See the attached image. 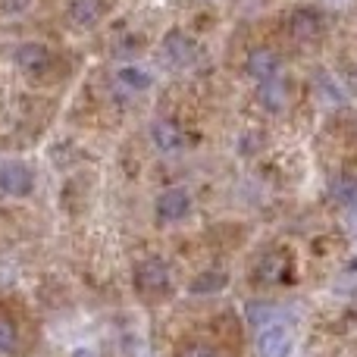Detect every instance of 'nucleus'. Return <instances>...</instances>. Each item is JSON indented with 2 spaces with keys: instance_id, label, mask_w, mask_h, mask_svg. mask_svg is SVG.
<instances>
[{
  "instance_id": "9d476101",
  "label": "nucleus",
  "mask_w": 357,
  "mask_h": 357,
  "mask_svg": "<svg viewBox=\"0 0 357 357\" xmlns=\"http://www.w3.org/2000/svg\"><path fill=\"white\" fill-rule=\"evenodd\" d=\"M291 35L301 38V41H310V38L320 31V16H314V10H298L289 22Z\"/></svg>"
},
{
  "instance_id": "f257e3e1",
  "label": "nucleus",
  "mask_w": 357,
  "mask_h": 357,
  "mask_svg": "<svg viewBox=\"0 0 357 357\" xmlns=\"http://www.w3.org/2000/svg\"><path fill=\"white\" fill-rule=\"evenodd\" d=\"M169 285H173V276H169V266L163 264L160 257H144L135 264L138 295H148V298L169 295Z\"/></svg>"
},
{
  "instance_id": "20e7f679",
  "label": "nucleus",
  "mask_w": 357,
  "mask_h": 357,
  "mask_svg": "<svg viewBox=\"0 0 357 357\" xmlns=\"http://www.w3.org/2000/svg\"><path fill=\"white\" fill-rule=\"evenodd\" d=\"M291 354V333L282 323H270L257 333V357H289Z\"/></svg>"
},
{
  "instance_id": "7ed1b4c3",
  "label": "nucleus",
  "mask_w": 357,
  "mask_h": 357,
  "mask_svg": "<svg viewBox=\"0 0 357 357\" xmlns=\"http://www.w3.org/2000/svg\"><path fill=\"white\" fill-rule=\"evenodd\" d=\"M163 54H167V60L173 63V66L188 69L197 63V44L191 41L182 29H169L167 35H163Z\"/></svg>"
},
{
  "instance_id": "4468645a",
  "label": "nucleus",
  "mask_w": 357,
  "mask_h": 357,
  "mask_svg": "<svg viewBox=\"0 0 357 357\" xmlns=\"http://www.w3.org/2000/svg\"><path fill=\"white\" fill-rule=\"evenodd\" d=\"M333 195H335V201H342V204H354L357 201V178L354 176L335 178V182H333Z\"/></svg>"
},
{
  "instance_id": "423d86ee",
  "label": "nucleus",
  "mask_w": 357,
  "mask_h": 357,
  "mask_svg": "<svg viewBox=\"0 0 357 357\" xmlns=\"http://www.w3.org/2000/svg\"><path fill=\"white\" fill-rule=\"evenodd\" d=\"M13 60H16L19 69H25V73H41V69H47L50 63H54V54H50L44 44H19L16 54H13Z\"/></svg>"
},
{
  "instance_id": "9b49d317",
  "label": "nucleus",
  "mask_w": 357,
  "mask_h": 357,
  "mask_svg": "<svg viewBox=\"0 0 357 357\" xmlns=\"http://www.w3.org/2000/svg\"><path fill=\"white\" fill-rule=\"evenodd\" d=\"M226 282H229V276L226 273H216V270H207V273H201V276H195L188 282V291L191 295H210V291H220V289H226Z\"/></svg>"
},
{
  "instance_id": "39448f33",
  "label": "nucleus",
  "mask_w": 357,
  "mask_h": 357,
  "mask_svg": "<svg viewBox=\"0 0 357 357\" xmlns=\"http://www.w3.org/2000/svg\"><path fill=\"white\" fill-rule=\"evenodd\" d=\"M191 213V197L185 188H167L157 197V216L163 222H178Z\"/></svg>"
},
{
  "instance_id": "2eb2a0df",
  "label": "nucleus",
  "mask_w": 357,
  "mask_h": 357,
  "mask_svg": "<svg viewBox=\"0 0 357 357\" xmlns=\"http://www.w3.org/2000/svg\"><path fill=\"white\" fill-rule=\"evenodd\" d=\"M176 357H220V351L213 345H207V342H182Z\"/></svg>"
},
{
  "instance_id": "1a4fd4ad",
  "label": "nucleus",
  "mask_w": 357,
  "mask_h": 357,
  "mask_svg": "<svg viewBox=\"0 0 357 357\" xmlns=\"http://www.w3.org/2000/svg\"><path fill=\"white\" fill-rule=\"evenodd\" d=\"M151 138H154V144L160 151H178L182 148V132H178V126L173 119H157L154 126H151Z\"/></svg>"
},
{
  "instance_id": "f03ea898",
  "label": "nucleus",
  "mask_w": 357,
  "mask_h": 357,
  "mask_svg": "<svg viewBox=\"0 0 357 357\" xmlns=\"http://www.w3.org/2000/svg\"><path fill=\"white\" fill-rule=\"evenodd\" d=\"M31 188H35V173L22 160L0 163V195L25 197V195H31Z\"/></svg>"
},
{
  "instance_id": "0eeeda50",
  "label": "nucleus",
  "mask_w": 357,
  "mask_h": 357,
  "mask_svg": "<svg viewBox=\"0 0 357 357\" xmlns=\"http://www.w3.org/2000/svg\"><path fill=\"white\" fill-rule=\"evenodd\" d=\"M248 73L260 82H270L279 75V54L270 47H257L248 54Z\"/></svg>"
},
{
  "instance_id": "f8f14e48",
  "label": "nucleus",
  "mask_w": 357,
  "mask_h": 357,
  "mask_svg": "<svg viewBox=\"0 0 357 357\" xmlns=\"http://www.w3.org/2000/svg\"><path fill=\"white\" fill-rule=\"evenodd\" d=\"M116 82H119V85H126V88H132V91H144V88L154 85V79H151L148 73H142V69H135V66H123V69H119Z\"/></svg>"
},
{
  "instance_id": "6e6552de",
  "label": "nucleus",
  "mask_w": 357,
  "mask_h": 357,
  "mask_svg": "<svg viewBox=\"0 0 357 357\" xmlns=\"http://www.w3.org/2000/svg\"><path fill=\"white\" fill-rule=\"evenodd\" d=\"M107 16V0H69V19L82 29H91Z\"/></svg>"
},
{
  "instance_id": "dca6fc26",
  "label": "nucleus",
  "mask_w": 357,
  "mask_h": 357,
  "mask_svg": "<svg viewBox=\"0 0 357 357\" xmlns=\"http://www.w3.org/2000/svg\"><path fill=\"white\" fill-rule=\"evenodd\" d=\"M260 85H264V91H260V94H264V100H266V104H270V107H276V110H279V107L285 104V88L279 85L276 79H270V82H260Z\"/></svg>"
},
{
  "instance_id": "ddd939ff",
  "label": "nucleus",
  "mask_w": 357,
  "mask_h": 357,
  "mask_svg": "<svg viewBox=\"0 0 357 357\" xmlns=\"http://www.w3.org/2000/svg\"><path fill=\"white\" fill-rule=\"evenodd\" d=\"M19 351V329L6 317H0V354H16Z\"/></svg>"
},
{
  "instance_id": "f3484780",
  "label": "nucleus",
  "mask_w": 357,
  "mask_h": 357,
  "mask_svg": "<svg viewBox=\"0 0 357 357\" xmlns=\"http://www.w3.org/2000/svg\"><path fill=\"white\" fill-rule=\"evenodd\" d=\"M0 6H3V13L16 16V13H25V10H29L31 0H0Z\"/></svg>"
}]
</instances>
